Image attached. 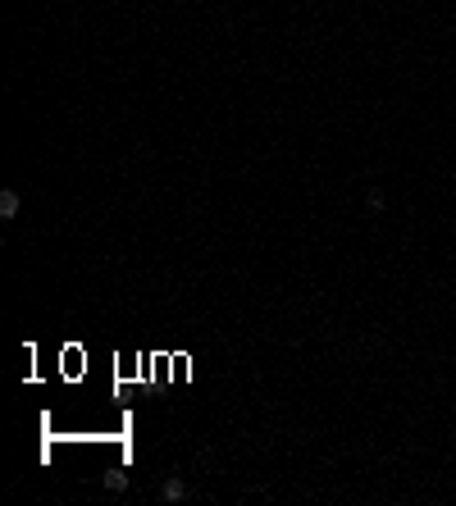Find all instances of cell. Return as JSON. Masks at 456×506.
Here are the masks:
<instances>
[{
	"label": "cell",
	"mask_w": 456,
	"mask_h": 506,
	"mask_svg": "<svg viewBox=\"0 0 456 506\" xmlns=\"http://www.w3.org/2000/svg\"><path fill=\"white\" fill-rule=\"evenodd\" d=\"M105 488H110V493H123V488H128V474H119V470L105 474Z\"/></svg>",
	"instance_id": "3957f363"
},
{
	"label": "cell",
	"mask_w": 456,
	"mask_h": 506,
	"mask_svg": "<svg viewBox=\"0 0 456 506\" xmlns=\"http://www.w3.org/2000/svg\"><path fill=\"white\" fill-rule=\"evenodd\" d=\"M160 498H164V502H183V498H187V483L173 474V479H164V483H160Z\"/></svg>",
	"instance_id": "6da1fadb"
},
{
	"label": "cell",
	"mask_w": 456,
	"mask_h": 506,
	"mask_svg": "<svg viewBox=\"0 0 456 506\" xmlns=\"http://www.w3.org/2000/svg\"><path fill=\"white\" fill-rule=\"evenodd\" d=\"M18 215V192H0V219H14Z\"/></svg>",
	"instance_id": "7a4b0ae2"
}]
</instances>
